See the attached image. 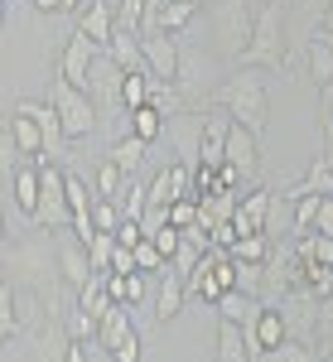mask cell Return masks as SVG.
I'll use <instances>...</instances> for the list:
<instances>
[{"mask_svg": "<svg viewBox=\"0 0 333 362\" xmlns=\"http://www.w3.org/2000/svg\"><path fill=\"white\" fill-rule=\"evenodd\" d=\"M116 242H121V247H140V242H145V227H140V218H121V227H116Z\"/></svg>", "mask_w": 333, "mask_h": 362, "instance_id": "43", "label": "cell"}, {"mask_svg": "<svg viewBox=\"0 0 333 362\" xmlns=\"http://www.w3.org/2000/svg\"><path fill=\"white\" fill-rule=\"evenodd\" d=\"M319 29H329V34H333V0H329V10H324V25H319Z\"/></svg>", "mask_w": 333, "mask_h": 362, "instance_id": "48", "label": "cell"}, {"mask_svg": "<svg viewBox=\"0 0 333 362\" xmlns=\"http://www.w3.org/2000/svg\"><path fill=\"white\" fill-rule=\"evenodd\" d=\"M39 198H44V169H39V165L15 169V208L25 213L29 223L39 218Z\"/></svg>", "mask_w": 333, "mask_h": 362, "instance_id": "18", "label": "cell"}, {"mask_svg": "<svg viewBox=\"0 0 333 362\" xmlns=\"http://www.w3.org/2000/svg\"><path fill=\"white\" fill-rule=\"evenodd\" d=\"M136 266L145 271V276H165V271H169V256H165L160 247H155L150 237H145V242L136 247Z\"/></svg>", "mask_w": 333, "mask_h": 362, "instance_id": "38", "label": "cell"}, {"mask_svg": "<svg viewBox=\"0 0 333 362\" xmlns=\"http://www.w3.org/2000/svg\"><path fill=\"white\" fill-rule=\"evenodd\" d=\"M68 362H87V348L78 343V338H73V348H68Z\"/></svg>", "mask_w": 333, "mask_h": 362, "instance_id": "46", "label": "cell"}, {"mask_svg": "<svg viewBox=\"0 0 333 362\" xmlns=\"http://www.w3.org/2000/svg\"><path fill=\"white\" fill-rule=\"evenodd\" d=\"M319 203H324V194H305V198H295V218H290V237H305L309 227H314V218H319Z\"/></svg>", "mask_w": 333, "mask_h": 362, "instance_id": "35", "label": "cell"}, {"mask_svg": "<svg viewBox=\"0 0 333 362\" xmlns=\"http://www.w3.org/2000/svg\"><path fill=\"white\" fill-rule=\"evenodd\" d=\"M165 126H169V116L160 112L155 102H145V107H136V112H131V136H140L145 145L165 136Z\"/></svg>", "mask_w": 333, "mask_h": 362, "instance_id": "24", "label": "cell"}, {"mask_svg": "<svg viewBox=\"0 0 333 362\" xmlns=\"http://www.w3.org/2000/svg\"><path fill=\"white\" fill-rule=\"evenodd\" d=\"M116 208H121L126 218H145V208H150V184H140L136 174H126V184H121V194H116Z\"/></svg>", "mask_w": 333, "mask_h": 362, "instance_id": "27", "label": "cell"}, {"mask_svg": "<svg viewBox=\"0 0 333 362\" xmlns=\"http://www.w3.org/2000/svg\"><path fill=\"white\" fill-rule=\"evenodd\" d=\"M39 10H63V0H34Z\"/></svg>", "mask_w": 333, "mask_h": 362, "instance_id": "47", "label": "cell"}, {"mask_svg": "<svg viewBox=\"0 0 333 362\" xmlns=\"http://www.w3.org/2000/svg\"><path fill=\"white\" fill-rule=\"evenodd\" d=\"M15 112H25V116H34L39 121V131H44V145H49V160H58L63 150H68V131H63V116H58V107H54V97L49 102H15Z\"/></svg>", "mask_w": 333, "mask_h": 362, "instance_id": "13", "label": "cell"}, {"mask_svg": "<svg viewBox=\"0 0 333 362\" xmlns=\"http://www.w3.org/2000/svg\"><path fill=\"white\" fill-rule=\"evenodd\" d=\"M261 362H319V353H314V343H300V338H285L280 348H271V353H261Z\"/></svg>", "mask_w": 333, "mask_h": 362, "instance_id": "32", "label": "cell"}, {"mask_svg": "<svg viewBox=\"0 0 333 362\" xmlns=\"http://www.w3.org/2000/svg\"><path fill=\"white\" fill-rule=\"evenodd\" d=\"M227 251H232L237 261H271L276 242H271V232H256V237H237V242H232Z\"/></svg>", "mask_w": 333, "mask_h": 362, "instance_id": "30", "label": "cell"}, {"mask_svg": "<svg viewBox=\"0 0 333 362\" xmlns=\"http://www.w3.org/2000/svg\"><path fill=\"white\" fill-rule=\"evenodd\" d=\"M198 5H208V0H198Z\"/></svg>", "mask_w": 333, "mask_h": 362, "instance_id": "50", "label": "cell"}, {"mask_svg": "<svg viewBox=\"0 0 333 362\" xmlns=\"http://www.w3.org/2000/svg\"><path fill=\"white\" fill-rule=\"evenodd\" d=\"M68 348H73L68 324H63V319H49L44 334H39V343H34V362H68Z\"/></svg>", "mask_w": 333, "mask_h": 362, "instance_id": "20", "label": "cell"}, {"mask_svg": "<svg viewBox=\"0 0 333 362\" xmlns=\"http://www.w3.org/2000/svg\"><path fill=\"white\" fill-rule=\"evenodd\" d=\"M39 169H44V198H39V218H34V223L58 232V227L73 223V208H68V174H63L54 160L39 165Z\"/></svg>", "mask_w": 333, "mask_h": 362, "instance_id": "8", "label": "cell"}, {"mask_svg": "<svg viewBox=\"0 0 333 362\" xmlns=\"http://www.w3.org/2000/svg\"><path fill=\"white\" fill-rule=\"evenodd\" d=\"M290 247L300 261H319V266H333V237L324 232H305V237H290Z\"/></svg>", "mask_w": 333, "mask_h": 362, "instance_id": "26", "label": "cell"}, {"mask_svg": "<svg viewBox=\"0 0 333 362\" xmlns=\"http://www.w3.org/2000/svg\"><path fill=\"white\" fill-rule=\"evenodd\" d=\"M227 165L242 169V179H256V169H261V131L232 121V131H227Z\"/></svg>", "mask_w": 333, "mask_h": 362, "instance_id": "11", "label": "cell"}, {"mask_svg": "<svg viewBox=\"0 0 333 362\" xmlns=\"http://www.w3.org/2000/svg\"><path fill=\"white\" fill-rule=\"evenodd\" d=\"M305 194H333V169L329 165H319V160H314V169H309L295 189H285L280 198H285V203H295V198H305Z\"/></svg>", "mask_w": 333, "mask_h": 362, "instance_id": "28", "label": "cell"}, {"mask_svg": "<svg viewBox=\"0 0 333 362\" xmlns=\"http://www.w3.org/2000/svg\"><path fill=\"white\" fill-rule=\"evenodd\" d=\"M140 44H145V68L165 83H179V68H184L179 39L174 34H140Z\"/></svg>", "mask_w": 333, "mask_h": 362, "instance_id": "10", "label": "cell"}, {"mask_svg": "<svg viewBox=\"0 0 333 362\" xmlns=\"http://www.w3.org/2000/svg\"><path fill=\"white\" fill-rule=\"evenodd\" d=\"M54 107H58V116H63L68 140L92 136V126H97V107H92V97H87L83 87H73L68 78H58V83H54Z\"/></svg>", "mask_w": 333, "mask_h": 362, "instance_id": "5", "label": "cell"}, {"mask_svg": "<svg viewBox=\"0 0 333 362\" xmlns=\"http://www.w3.org/2000/svg\"><path fill=\"white\" fill-rule=\"evenodd\" d=\"M198 10H203L198 0H169V5H165V20H160V34H179Z\"/></svg>", "mask_w": 333, "mask_h": 362, "instance_id": "33", "label": "cell"}, {"mask_svg": "<svg viewBox=\"0 0 333 362\" xmlns=\"http://www.w3.org/2000/svg\"><path fill=\"white\" fill-rule=\"evenodd\" d=\"M203 218V203L198 198H179V203H169V223L174 227H194Z\"/></svg>", "mask_w": 333, "mask_h": 362, "instance_id": "40", "label": "cell"}, {"mask_svg": "<svg viewBox=\"0 0 333 362\" xmlns=\"http://www.w3.org/2000/svg\"><path fill=\"white\" fill-rule=\"evenodd\" d=\"M218 362H256L251 358L247 329L237 319H218Z\"/></svg>", "mask_w": 333, "mask_h": 362, "instance_id": "22", "label": "cell"}, {"mask_svg": "<svg viewBox=\"0 0 333 362\" xmlns=\"http://www.w3.org/2000/svg\"><path fill=\"white\" fill-rule=\"evenodd\" d=\"M111 63L121 68V73H145V44H140V34L131 29H116V39L107 44Z\"/></svg>", "mask_w": 333, "mask_h": 362, "instance_id": "21", "label": "cell"}, {"mask_svg": "<svg viewBox=\"0 0 333 362\" xmlns=\"http://www.w3.org/2000/svg\"><path fill=\"white\" fill-rule=\"evenodd\" d=\"M309 78L319 87H329L333 83V44L314 29V39H309Z\"/></svg>", "mask_w": 333, "mask_h": 362, "instance_id": "25", "label": "cell"}, {"mask_svg": "<svg viewBox=\"0 0 333 362\" xmlns=\"http://www.w3.org/2000/svg\"><path fill=\"white\" fill-rule=\"evenodd\" d=\"M5 136L15 145V155H29L34 165H49V145H44V131H39V121L25 112L10 116V126H5Z\"/></svg>", "mask_w": 333, "mask_h": 362, "instance_id": "14", "label": "cell"}, {"mask_svg": "<svg viewBox=\"0 0 333 362\" xmlns=\"http://www.w3.org/2000/svg\"><path fill=\"white\" fill-rule=\"evenodd\" d=\"M314 353L333 358V295L319 305V329H314Z\"/></svg>", "mask_w": 333, "mask_h": 362, "instance_id": "36", "label": "cell"}, {"mask_svg": "<svg viewBox=\"0 0 333 362\" xmlns=\"http://www.w3.org/2000/svg\"><path fill=\"white\" fill-rule=\"evenodd\" d=\"M237 68H285V0H266L256 10V34Z\"/></svg>", "mask_w": 333, "mask_h": 362, "instance_id": "2", "label": "cell"}, {"mask_svg": "<svg viewBox=\"0 0 333 362\" xmlns=\"http://www.w3.org/2000/svg\"><path fill=\"white\" fill-rule=\"evenodd\" d=\"M271 203H276V198L266 194V189H256V194L242 198V208H237V218H232L237 237H256V232H266V227H271Z\"/></svg>", "mask_w": 333, "mask_h": 362, "instance_id": "15", "label": "cell"}, {"mask_svg": "<svg viewBox=\"0 0 333 362\" xmlns=\"http://www.w3.org/2000/svg\"><path fill=\"white\" fill-rule=\"evenodd\" d=\"M314 227H319L324 237H333V194H324V203H319V218H314Z\"/></svg>", "mask_w": 333, "mask_h": 362, "instance_id": "44", "label": "cell"}, {"mask_svg": "<svg viewBox=\"0 0 333 362\" xmlns=\"http://www.w3.org/2000/svg\"><path fill=\"white\" fill-rule=\"evenodd\" d=\"M319 165L333 169V116L324 112V145H319Z\"/></svg>", "mask_w": 333, "mask_h": 362, "instance_id": "45", "label": "cell"}, {"mask_svg": "<svg viewBox=\"0 0 333 362\" xmlns=\"http://www.w3.org/2000/svg\"><path fill=\"white\" fill-rule=\"evenodd\" d=\"M107 155H111V160H116L121 169H126V174H136L140 160H145V140H140V136H121V140H116V145L107 150Z\"/></svg>", "mask_w": 333, "mask_h": 362, "instance_id": "31", "label": "cell"}, {"mask_svg": "<svg viewBox=\"0 0 333 362\" xmlns=\"http://www.w3.org/2000/svg\"><path fill=\"white\" fill-rule=\"evenodd\" d=\"M97 343L111 353V362H140V334L131 324V305H116L97 324Z\"/></svg>", "mask_w": 333, "mask_h": 362, "instance_id": "6", "label": "cell"}, {"mask_svg": "<svg viewBox=\"0 0 333 362\" xmlns=\"http://www.w3.org/2000/svg\"><path fill=\"white\" fill-rule=\"evenodd\" d=\"M63 10H78V0H63Z\"/></svg>", "mask_w": 333, "mask_h": 362, "instance_id": "49", "label": "cell"}, {"mask_svg": "<svg viewBox=\"0 0 333 362\" xmlns=\"http://www.w3.org/2000/svg\"><path fill=\"white\" fill-rule=\"evenodd\" d=\"M227 131H232V116H227V112L208 116V126H203V145H198V165H213V169L227 165Z\"/></svg>", "mask_w": 333, "mask_h": 362, "instance_id": "16", "label": "cell"}, {"mask_svg": "<svg viewBox=\"0 0 333 362\" xmlns=\"http://www.w3.org/2000/svg\"><path fill=\"white\" fill-rule=\"evenodd\" d=\"M179 198H194V169H189V160H174V165H165L155 179H150V203H179Z\"/></svg>", "mask_w": 333, "mask_h": 362, "instance_id": "12", "label": "cell"}, {"mask_svg": "<svg viewBox=\"0 0 333 362\" xmlns=\"http://www.w3.org/2000/svg\"><path fill=\"white\" fill-rule=\"evenodd\" d=\"M184 300H189V276H179V271L169 266L165 276H160V290H155V319L169 324V319L184 309Z\"/></svg>", "mask_w": 333, "mask_h": 362, "instance_id": "17", "label": "cell"}, {"mask_svg": "<svg viewBox=\"0 0 333 362\" xmlns=\"http://www.w3.org/2000/svg\"><path fill=\"white\" fill-rule=\"evenodd\" d=\"M97 39L87 34V29H73L68 34V44H63V58H58V78H68L73 87H83L92 92V68H97Z\"/></svg>", "mask_w": 333, "mask_h": 362, "instance_id": "7", "label": "cell"}, {"mask_svg": "<svg viewBox=\"0 0 333 362\" xmlns=\"http://www.w3.org/2000/svg\"><path fill=\"white\" fill-rule=\"evenodd\" d=\"M107 290L116 305H140L145 300V271H107Z\"/></svg>", "mask_w": 333, "mask_h": 362, "instance_id": "23", "label": "cell"}, {"mask_svg": "<svg viewBox=\"0 0 333 362\" xmlns=\"http://www.w3.org/2000/svg\"><path fill=\"white\" fill-rule=\"evenodd\" d=\"M150 242H155V247H160V251H165V256H169V261H174V251L184 247V227L165 223V227H160V232H150Z\"/></svg>", "mask_w": 333, "mask_h": 362, "instance_id": "42", "label": "cell"}, {"mask_svg": "<svg viewBox=\"0 0 333 362\" xmlns=\"http://www.w3.org/2000/svg\"><path fill=\"white\" fill-rule=\"evenodd\" d=\"M63 324H68V334L78 338V343H87V338H97V319L87 314L83 305H73L68 314H63Z\"/></svg>", "mask_w": 333, "mask_h": 362, "instance_id": "39", "label": "cell"}, {"mask_svg": "<svg viewBox=\"0 0 333 362\" xmlns=\"http://www.w3.org/2000/svg\"><path fill=\"white\" fill-rule=\"evenodd\" d=\"M121 184H126V169L107 155V160L97 165V194H102V198H116V194H121Z\"/></svg>", "mask_w": 333, "mask_h": 362, "instance_id": "37", "label": "cell"}, {"mask_svg": "<svg viewBox=\"0 0 333 362\" xmlns=\"http://www.w3.org/2000/svg\"><path fill=\"white\" fill-rule=\"evenodd\" d=\"M92 218H97V232H116L126 213L116 208V198H97V208H92Z\"/></svg>", "mask_w": 333, "mask_h": 362, "instance_id": "41", "label": "cell"}, {"mask_svg": "<svg viewBox=\"0 0 333 362\" xmlns=\"http://www.w3.org/2000/svg\"><path fill=\"white\" fill-rule=\"evenodd\" d=\"M54 261H58V276L63 285H73V290H87L92 285V256H87V242L73 232V227H58L54 232Z\"/></svg>", "mask_w": 333, "mask_h": 362, "instance_id": "4", "label": "cell"}, {"mask_svg": "<svg viewBox=\"0 0 333 362\" xmlns=\"http://www.w3.org/2000/svg\"><path fill=\"white\" fill-rule=\"evenodd\" d=\"M242 329H247V343H251V358H256V362H261V353H271V348H280V343L290 338L280 305H261V309H256V319H247Z\"/></svg>", "mask_w": 333, "mask_h": 362, "instance_id": "9", "label": "cell"}, {"mask_svg": "<svg viewBox=\"0 0 333 362\" xmlns=\"http://www.w3.org/2000/svg\"><path fill=\"white\" fill-rule=\"evenodd\" d=\"M78 29H87V34L107 49L111 39H116V5H111V0H92L83 15H78Z\"/></svg>", "mask_w": 333, "mask_h": 362, "instance_id": "19", "label": "cell"}, {"mask_svg": "<svg viewBox=\"0 0 333 362\" xmlns=\"http://www.w3.org/2000/svg\"><path fill=\"white\" fill-rule=\"evenodd\" d=\"M213 97H218V107L232 116V121H242L251 131L266 126V83H261V68H237Z\"/></svg>", "mask_w": 333, "mask_h": 362, "instance_id": "1", "label": "cell"}, {"mask_svg": "<svg viewBox=\"0 0 333 362\" xmlns=\"http://www.w3.org/2000/svg\"><path fill=\"white\" fill-rule=\"evenodd\" d=\"M145 102H150V68L145 73H121V107L136 112Z\"/></svg>", "mask_w": 333, "mask_h": 362, "instance_id": "29", "label": "cell"}, {"mask_svg": "<svg viewBox=\"0 0 333 362\" xmlns=\"http://www.w3.org/2000/svg\"><path fill=\"white\" fill-rule=\"evenodd\" d=\"M20 300H15V290H10V276H5V285H0V338L10 343V338L20 334Z\"/></svg>", "mask_w": 333, "mask_h": 362, "instance_id": "34", "label": "cell"}, {"mask_svg": "<svg viewBox=\"0 0 333 362\" xmlns=\"http://www.w3.org/2000/svg\"><path fill=\"white\" fill-rule=\"evenodd\" d=\"M213 34H218V49L237 63V58L247 54L251 34H256L251 0H213Z\"/></svg>", "mask_w": 333, "mask_h": 362, "instance_id": "3", "label": "cell"}]
</instances>
